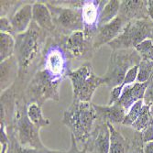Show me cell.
Returning a JSON list of instances; mask_svg holds the SVG:
<instances>
[{"label":"cell","mask_w":153,"mask_h":153,"mask_svg":"<svg viewBox=\"0 0 153 153\" xmlns=\"http://www.w3.org/2000/svg\"><path fill=\"white\" fill-rule=\"evenodd\" d=\"M46 5L51 11L56 29L55 33L58 36L68 37L74 32L83 31L85 24L82 16V7L76 8L50 3H46Z\"/></svg>","instance_id":"cell-6"},{"label":"cell","mask_w":153,"mask_h":153,"mask_svg":"<svg viewBox=\"0 0 153 153\" xmlns=\"http://www.w3.org/2000/svg\"><path fill=\"white\" fill-rule=\"evenodd\" d=\"M19 74V64L15 56L1 62V91L5 92L17 78Z\"/></svg>","instance_id":"cell-19"},{"label":"cell","mask_w":153,"mask_h":153,"mask_svg":"<svg viewBox=\"0 0 153 153\" xmlns=\"http://www.w3.org/2000/svg\"><path fill=\"white\" fill-rule=\"evenodd\" d=\"M147 10H148V15L149 16L150 19L153 20V0L147 1Z\"/></svg>","instance_id":"cell-31"},{"label":"cell","mask_w":153,"mask_h":153,"mask_svg":"<svg viewBox=\"0 0 153 153\" xmlns=\"http://www.w3.org/2000/svg\"><path fill=\"white\" fill-rule=\"evenodd\" d=\"M149 86L147 88V91L145 93L144 96V104L145 105H153V76L149 81Z\"/></svg>","instance_id":"cell-29"},{"label":"cell","mask_w":153,"mask_h":153,"mask_svg":"<svg viewBox=\"0 0 153 153\" xmlns=\"http://www.w3.org/2000/svg\"><path fill=\"white\" fill-rule=\"evenodd\" d=\"M144 100L141 99L140 101L136 102L132 107L129 109V111L128 112V114L126 115V117H125L124 121H123V125L124 126H132V124L137 119V117H140L141 111H142V108L144 106Z\"/></svg>","instance_id":"cell-25"},{"label":"cell","mask_w":153,"mask_h":153,"mask_svg":"<svg viewBox=\"0 0 153 153\" xmlns=\"http://www.w3.org/2000/svg\"><path fill=\"white\" fill-rule=\"evenodd\" d=\"M152 41H153V30H152V32H151V35H150V38H149Z\"/></svg>","instance_id":"cell-35"},{"label":"cell","mask_w":153,"mask_h":153,"mask_svg":"<svg viewBox=\"0 0 153 153\" xmlns=\"http://www.w3.org/2000/svg\"><path fill=\"white\" fill-rule=\"evenodd\" d=\"M32 20L46 32L55 33V26L53 23L51 11L46 4L37 2L32 7Z\"/></svg>","instance_id":"cell-18"},{"label":"cell","mask_w":153,"mask_h":153,"mask_svg":"<svg viewBox=\"0 0 153 153\" xmlns=\"http://www.w3.org/2000/svg\"><path fill=\"white\" fill-rule=\"evenodd\" d=\"M120 3L121 1H117V0H111L106 2L100 14L98 27L110 23L118 16Z\"/></svg>","instance_id":"cell-20"},{"label":"cell","mask_w":153,"mask_h":153,"mask_svg":"<svg viewBox=\"0 0 153 153\" xmlns=\"http://www.w3.org/2000/svg\"><path fill=\"white\" fill-rule=\"evenodd\" d=\"M27 114L32 124L39 129L42 127L48 126L50 124V120L43 117V114L41 112V106L37 104L29 105L27 109Z\"/></svg>","instance_id":"cell-23"},{"label":"cell","mask_w":153,"mask_h":153,"mask_svg":"<svg viewBox=\"0 0 153 153\" xmlns=\"http://www.w3.org/2000/svg\"><path fill=\"white\" fill-rule=\"evenodd\" d=\"M95 120L97 116L94 105L78 100H73L62 117V123L71 129L72 136L79 142H85L90 137Z\"/></svg>","instance_id":"cell-2"},{"label":"cell","mask_w":153,"mask_h":153,"mask_svg":"<svg viewBox=\"0 0 153 153\" xmlns=\"http://www.w3.org/2000/svg\"><path fill=\"white\" fill-rule=\"evenodd\" d=\"M128 22L126 20L117 16L110 23L99 27L94 38V42H93L94 50L99 49L104 44H108L111 41H113L115 39H117L123 32Z\"/></svg>","instance_id":"cell-12"},{"label":"cell","mask_w":153,"mask_h":153,"mask_svg":"<svg viewBox=\"0 0 153 153\" xmlns=\"http://www.w3.org/2000/svg\"><path fill=\"white\" fill-rule=\"evenodd\" d=\"M63 39L64 37H62L60 44L52 43L47 50L45 48V53H43V58L41 60L42 68L61 79L70 72H67V56L69 57V55L62 45Z\"/></svg>","instance_id":"cell-9"},{"label":"cell","mask_w":153,"mask_h":153,"mask_svg":"<svg viewBox=\"0 0 153 153\" xmlns=\"http://www.w3.org/2000/svg\"><path fill=\"white\" fill-rule=\"evenodd\" d=\"M153 76V61L142 59L138 64L137 82H146Z\"/></svg>","instance_id":"cell-24"},{"label":"cell","mask_w":153,"mask_h":153,"mask_svg":"<svg viewBox=\"0 0 153 153\" xmlns=\"http://www.w3.org/2000/svg\"><path fill=\"white\" fill-rule=\"evenodd\" d=\"M26 103L16 102V125L19 134V140L22 145H29L36 149H44L40 142L39 136V128L35 127L30 120L27 114Z\"/></svg>","instance_id":"cell-8"},{"label":"cell","mask_w":153,"mask_h":153,"mask_svg":"<svg viewBox=\"0 0 153 153\" xmlns=\"http://www.w3.org/2000/svg\"><path fill=\"white\" fill-rule=\"evenodd\" d=\"M32 7L33 5L26 4L19 7L10 18V23L14 35L25 33L32 22Z\"/></svg>","instance_id":"cell-16"},{"label":"cell","mask_w":153,"mask_h":153,"mask_svg":"<svg viewBox=\"0 0 153 153\" xmlns=\"http://www.w3.org/2000/svg\"><path fill=\"white\" fill-rule=\"evenodd\" d=\"M93 105L95 109L97 119L112 125L123 123L125 117H126V115L128 114L126 110L117 103L106 106H101L94 104Z\"/></svg>","instance_id":"cell-17"},{"label":"cell","mask_w":153,"mask_h":153,"mask_svg":"<svg viewBox=\"0 0 153 153\" xmlns=\"http://www.w3.org/2000/svg\"><path fill=\"white\" fill-rule=\"evenodd\" d=\"M91 136L93 137V140L90 142L92 153H109L111 135L107 123L101 121L96 125Z\"/></svg>","instance_id":"cell-15"},{"label":"cell","mask_w":153,"mask_h":153,"mask_svg":"<svg viewBox=\"0 0 153 153\" xmlns=\"http://www.w3.org/2000/svg\"><path fill=\"white\" fill-rule=\"evenodd\" d=\"M62 45L69 57L89 59L94 50L93 40L85 37L83 31H78L64 37Z\"/></svg>","instance_id":"cell-10"},{"label":"cell","mask_w":153,"mask_h":153,"mask_svg":"<svg viewBox=\"0 0 153 153\" xmlns=\"http://www.w3.org/2000/svg\"><path fill=\"white\" fill-rule=\"evenodd\" d=\"M22 153H43V151L41 152L39 149H25L24 150H22Z\"/></svg>","instance_id":"cell-34"},{"label":"cell","mask_w":153,"mask_h":153,"mask_svg":"<svg viewBox=\"0 0 153 153\" xmlns=\"http://www.w3.org/2000/svg\"><path fill=\"white\" fill-rule=\"evenodd\" d=\"M142 58L135 49L117 50L111 52L108 68L103 76L105 85L109 88H115L122 85L127 73L136 65H138Z\"/></svg>","instance_id":"cell-4"},{"label":"cell","mask_w":153,"mask_h":153,"mask_svg":"<svg viewBox=\"0 0 153 153\" xmlns=\"http://www.w3.org/2000/svg\"><path fill=\"white\" fill-rule=\"evenodd\" d=\"M107 1H83L82 6V16L83 24H85V37L92 39L94 42V38L98 30V22L100 14Z\"/></svg>","instance_id":"cell-11"},{"label":"cell","mask_w":153,"mask_h":153,"mask_svg":"<svg viewBox=\"0 0 153 153\" xmlns=\"http://www.w3.org/2000/svg\"><path fill=\"white\" fill-rule=\"evenodd\" d=\"M107 124L111 135L109 153H126V140L124 137L113 127L112 124Z\"/></svg>","instance_id":"cell-22"},{"label":"cell","mask_w":153,"mask_h":153,"mask_svg":"<svg viewBox=\"0 0 153 153\" xmlns=\"http://www.w3.org/2000/svg\"><path fill=\"white\" fill-rule=\"evenodd\" d=\"M0 30H1V32L4 33H8L11 34L12 36L13 34V30H12V27H11V23H10V19H8L7 17L1 18L0 19Z\"/></svg>","instance_id":"cell-30"},{"label":"cell","mask_w":153,"mask_h":153,"mask_svg":"<svg viewBox=\"0 0 153 153\" xmlns=\"http://www.w3.org/2000/svg\"><path fill=\"white\" fill-rule=\"evenodd\" d=\"M47 32L32 20L29 30L17 36L15 56L19 64V78L23 80L26 74L34 66L41 52Z\"/></svg>","instance_id":"cell-1"},{"label":"cell","mask_w":153,"mask_h":153,"mask_svg":"<svg viewBox=\"0 0 153 153\" xmlns=\"http://www.w3.org/2000/svg\"><path fill=\"white\" fill-rule=\"evenodd\" d=\"M16 40L11 34L0 33V61L4 62L12 57L15 52Z\"/></svg>","instance_id":"cell-21"},{"label":"cell","mask_w":153,"mask_h":153,"mask_svg":"<svg viewBox=\"0 0 153 153\" xmlns=\"http://www.w3.org/2000/svg\"><path fill=\"white\" fill-rule=\"evenodd\" d=\"M40 68L31 79L24 94V101L27 105L37 104L42 106L47 100L58 101L60 99L59 89L62 79L55 77L42 67Z\"/></svg>","instance_id":"cell-3"},{"label":"cell","mask_w":153,"mask_h":153,"mask_svg":"<svg viewBox=\"0 0 153 153\" xmlns=\"http://www.w3.org/2000/svg\"><path fill=\"white\" fill-rule=\"evenodd\" d=\"M72 138H73V147H72V149L69 153H85L82 151H79L76 148V144H75V138L74 136H72Z\"/></svg>","instance_id":"cell-33"},{"label":"cell","mask_w":153,"mask_h":153,"mask_svg":"<svg viewBox=\"0 0 153 153\" xmlns=\"http://www.w3.org/2000/svg\"><path fill=\"white\" fill-rule=\"evenodd\" d=\"M149 81L146 82H136L133 85L124 87L121 96L117 103L126 110L127 113L136 102L144 99L145 93L149 86Z\"/></svg>","instance_id":"cell-13"},{"label":"cell","mask_w":153,"mask_h":153,"mask_svg":"<svg viewBox=\"0 0 153 153\" xmlns=\"http://www.w3.org/2000/svg\"><path fill=\"white\" fill-rule=\"evenodd\" d=\"M67 76L72 82L74 100L91 103L92 96L100 85H105L103 77L97 76L90 62L83 63L75 71H70Z\"/></svg>","instance_id":"cell-5"},{"label":"cell","mask_w":153,"mask_h":153,"mask_svg":"<svg viewBox=\"0 0 153 153\" xmlns=\"http://www.w3.org/2000/svg\"><path fill=\"white\" fill-rule=\"evenodd\" d=\"M153 30V20L149 19H136L129 21L123 32L108 46L113 51L135 49L137 45L150 38Z\"/></svg>","instance_id":"cell-7"},{"label":"cell","mask_w":153,"mask_h":153,"mask_svg":"<svg viewBox=\"0 0 153 153\" xmlns=\"http://www.w3.org/2000/svg\"><path fill=\"white\" fill-rule=\"evenodd\" d=\"M137 52L140 55L142 59H148L153 61V41L150 39H147L135 47Z\"/></svg>","instance_id":"cell-26"},{"label":"cell","mask_w":153,"mask_h":153,"mask_svg":"<svg viewBox=\"0 0 153 153\" xmlns=\"http://www.w3.org/2000/svg\"><path fill=\"white\" fill-rule=\"evenodd\" d=\"M143 153H153V141L144 144Z\"/></svg>","instance_id":"cell-32"},{"label":"cell","mask_w":153,"mask_h":153,"mask_svg":"<svg viewBox=\"0 0 153 153\" xmlns=\"http://www.w3.org/2000/svg\"><path fill=\"white\" fill-rule=\"evenodd\" d=\"M137 72H138V65H136L134 67H132L130 70L127 73L126 76H125V79L122 82V86L125 87L126 85H129L131 83H133L135 81H137Z\"/></svg>","instance_id":"cell-27"},{"label":"cell","mask_w":153,"mask_h":153,"mask_svg":"<svg viewBox=\"0 0 153 153\" xmlns=\"http://www.w3.org/2000/svg\"><path fill=\"white\" fill-rule=\"evenodd\" d=\"M118 16L128 23L131 20L149 19L147 1H138V0L121 1Z\"/></svg>","instance_id":"cell-14"},{"label":"cell","mask_w":153,"mask_h":153,"mask_svg":"<svg viewBox=\"0 0 153 153\" xmlns=\"http://www.w3.org/2000/svg\"><path fill=\"white\" fill-rule=\"evenodd\" d=\"M141 140L144 144L153 141V118L148 126L141 131Z\"/></svg>","instance_id":"cell-28"}]
</instances>
